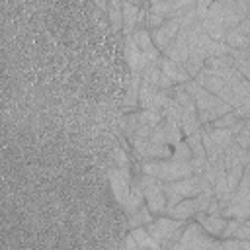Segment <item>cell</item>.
Wrapping results in <instances>:
<instances>
[{"label": "cell", "mask_w": 250, "mask_h": 250, "mask_svg": "<svg viewBox=\"0 0 250 250\" xmlns=\"http://www.w3.org/2000/svg\"><path fill=\"white\" fill-rule=\"evenodd\" d=\"M115 250H125V246H123V240H121V244H119V246H117Z\"/></svg>", "instance_id": "25"}, {"label": "cell", "mask_w": 250, "mask_h": 250, "mask_svg": "<svg viewBox=\"0 0 250 250\" xmlns=\"http://www.w3.org/2000/svg\"><path fill=\"white\" fill-rule=\"evenodd\" d=\"M223 43L229 49H232V51H236V49H248V45H250V16L244 18L234 27L227 29Z\"/></svg>", "instance_id": "6"}, {"label": "cell", "mask_w": 250, "mask_h": 250, "mask_svg": "<svg viewBox=\"0 0 250 250\" xmlns=\"http://www.w3.org/2000/svg\"><path fill=\"white\" fill-rule=\"evenodd\" d=\"M199 213V205H197V195L195 197H184L180 203H176L172 209L166 211V215L170 219H178V221H186L189 217H195Z\"/></svg>", "instance_id": "11"}, {"label": "cell", "mask_w": 250, "mask_h": 250, "mask_svg": "<svg viewBox=\"0 0 250 250\" xmlns=\"http://www.w3.org/2000/svg\"><path fill=\"white\" fill-rule=\"evenodd\" d=\"M133 180L141 186L143 195H145V205L148 207V211L156 213V215L166 213V197L162 191V182H158L146 174H137Z\"/></svg>", "instance_id": "4"}, {"label": "cell", "mask_w": 250, "mask_h": 250, "mask_svg": "<svg viewBox=\"0 0 250 250\" xmlns=\"http://www.w3.org/2000/svg\"><path fill=\"white\" fill-rule=\"evenodd\" d=\"M127 217H129V219H127V227H129V229L146 227V225H148V223H152V219H154L146 205H141L135 213H131V215H127Z\"/></svg>", "instance_id": "17"}, {"label": "cell", "mask_w": 250, "mask_h": 250, "mask_svg": "<svg viewBox=\"0 0 250 250\" xmlns=\"http://www.w3.org/2000/svg\"><path fill=\"white\" fill-rule=\"evenodd\" d=\"M123 246H125V250H141V248L135 244V240L131 238V234H127V236L123 238Z\"/></svg>", "instance_id": "24"}, {"label": "cell", "mask_w": 250, "mask_h": 250, "mask_svg": "<svg viewBox=\"0 0 250 250\" xmlns=\"http://www.w3.org/2000/svg\"><path fill=\"white\" fill-rule=\"evenodd\" d=\"M178 125H180L182 135H186V137H188V135H191V133H197V131L201 129L193 102H189L188 105H184V107H182V115H180V123H178Z\"/></svg>", "instance_id": "12"}, {"label": "cell", "mask_w": 250, "mask_h": 250, "mask_svg": "<svg viewBox=\"0 0 250 250\" xmlns=\"http://www.w3.org/2000/svg\"><path fill=\"white\" fill-rule=\"evenodd\" d=\"M184 143L188 145V148H189L191 156H195V158H205V148H203V143H201V133H199V131H197V133L188 135Z\"/></svg>", "instance_id": "19"}, {"label": "cell", "mask_w": 250, "mask_h": 250, "mask_svg": "<svg viewBox=\"0 0 250 250\" xmlns=\"http://www.w3.org/2000/svg\"><path fill=\"white\" fill-rule=\"evenodd\" d=\"M105 16L109 21V27L113 31H119L123 27V20H121V2H109L105 4Z\"/></svg>", "instance_id": "18"}, {"label": "cell", "mask_w": 250, "mask_h": 250, "mask_svg": "<svg viewBox=\"0 0 250 250\" xmlns=\"http://www.w3.org/2000/svg\"><path fill=\"white\" fill-rule=\"evenodd\" d=\"M129 37L133 39V43L137 45V49L146 57L148 62L158 61L160 53L156 51V47H154V43H152V39H150V33H148V29H146L145 25H137V27L131 31Z\"/></svg>", "instance_id": "7"}, {"label": "cell", "mask_w": 250, "mask_h": 250, "mask_svg": "<svg viewBox=\"0 0 250 250\" xmlns=\"http://www.w3.org/2000/svg\"><path fill=\"white\" fill-rule=\"evenodd\" d=\"M141 174H146L158 182H178L182 178L191 176V166L189 160L180 162V160H172V158H164V160H141L139 164Z\"/></svg>", "instance_id": "2"}, {"label": "cell", "mask_w": 250, "mask_h": 250, "mask_svg": "<svg viewBox=\"0 0 250 250\" xmlns=\"http://www.w3.org/2000/svg\"><path fill=\"white\" fill-rule=\"evenodd\" d=\"M221 246H223V250H250L248 240H234V238L221 240Z\"/></svg>", "instance_id": "22"}, {"label": "cell", "mask_w": 250, "mask_h": 250, "mask_svg": "<svg viewBox=\"0 0 250 250\" xmlns=\"http://www.w3.org/2000/svg\"><path fill=\"white\" fill-rule=\"evenodd\" d=\"M240 119L232 113V111H229V113H225V115H221L219 119H215L213 123H209L213 129H234V125L238 123Z\"/></svg>", "instance_id": "20"}, {"label": "cell", "mask_w": 250, "mask_h": 250, "mask_svg": "<svg viewBox=\"0 0 250 250\" xmlns=\"http://www.w3.org/2000/svg\"><path fill=\"white\" fill-rule=\"evenodd\" d=\"M170 158H172V160L186 162V160H189V158H191V152H189L188 145H186L184 141H180V143H176V145L172 146V154H170Z\"/></svg>", "instance_id": "21"}, {"label": "cell", "mask_w": 250, "mask_h": 250, "mask_svg": "<svg viewBox=\"0 0 250 250\" xmlns=\"http://www.w3.org/2000/svg\"><path fill=\"white\" fill-rule=\"evenodd\" d=\"M178 31H180V23H178V20H166L160 27H156V29H152V31H148V33H150V39H152L156 51L162 53L164 47L176 37Z\"/></svg>", "instance_id": "8"}, {"label": "cell", "mask_w": 250, "mask_h": 250, "mask_svg": "<svg viewBox=\"0 0 250 250\" xmlns=\"http://www.w3.org/2000/svg\"><path fill=\"white\" fill-rule=\"evenodd\" d=\"M172 186H174V189L178 191V195L182 199L184 197H195V195L201 193V178L195 176V174H191L188 178H182L178 182H172Z\"/></svg>", "instance_id": "14"}, {"label": "cell", "mask_w": 250, "mask_h": 250, "mask_svg": "<svg viewBox=\"0 0 250 250\" xmlns=\"http://www.w3.org/2000/svg\"><path fill=\"white\" fill-rule=\"evenodd\" d=\"M184 90L191 96L193 100V105H195V111H197V119H199V125H207V123H213L215 119H219L221 115L232 111V107L225 102H221L219 98H215L213 94H209L207 90H203L197 82L193 80H188L182 84Z\"/></svg>", "instance_id": "1"}, {"label": "cell", "mask_w": 250, "mask_h": 250, "mask_svg": "<svg viewBox=\"0 0 250 250\" xmlns=\"http://www.w3.org/2000/svg\"><path fill=\"white\" fill-rule=\"evenodd\" d=\"M123 49H125V61H127L129 66H131V74H141V70L148 64V61H146V57L137 49V45L133 43V39H131L129 35L125 37Z\"/></svg>", "instance_id": "9"}, {"label": "cell", "mask_w": 250, "mask_h": 250, "mask_svg": "<svg viewBox=\"0 0 250 250\" xmlns=\"http://www.w3.org/2000/svg\"><path fill=\"white\" fill-rule=\"evenodd\" d=\"M232 238H234V240H248V238H250V223H248V219L240 221V225H238V229L234 230Z\"/></svg>", "instance_id": "23"}, {"label": "cell", "mask_w": 250, "mask_h": 250, "mask_svg": "<svg viewBox=\"0 0 250 250\" xmlns=\"http://www.w3.org/2000/svg\"><path fill=\"white\" fill-rule=\"evenodd\" d=\"M230 57H232V66L238 70V74L242 78L248 80V76H250V47L248 49H236L230 53Z\"/></svg>", "instance_id": "16"}, {"label": "cell", "mask_w": 250, "mask_h": 250, "mask_svg": "<svg viewBox=\"0 0 250 250\" xmlns=\"http://www.w3.org/2000/svg\"><path fill=\"white\" fill-rule=\"evenodd\" d=\"M131 238L135 240V244L141 248V250H162V246L146 232L145 227H137V229H131Z\"/></svg>", "instance_id": "15"}, {"label": "cell", "mask_w": 250, "mask_h": 250, "mask_svg": "<svg viewBox=\"0 0 250 250\" xmlns=\"http://www.w3.org/2000/svg\"><path fill=\"white\" fill-rule=\"evenodd\" d=\"M184 227H186V221H178V219H170V217H158V219H152V223H148L145 229L162 246V250H168L174 242H178Z\"/></svg>", "instance_id": "3"}, {"label": "cell", "mask_w": 250, "mask_h": 250, "mask_svg": "<svg viewBox=\"0 0 250 250\" xmlns=\"http://www.w3.org/2000/svg\"><path fill=\"white\" fill-rule=\"evenodd\" d=\"M158 68H160V72L176 86V84H184V82H188V80H191L189 76H188V72L184 70V66H180V64H176V62H172L170 59H166V57H158Z\"/></svg>", "instance_id": "10"}, {"label": "cell", "mask_w": 250, "mask_h": 250, "mask_svg": "<svg viewBox=\"0 0 250 250\" xmlns=\"http://www.w3.org/2000/svg\"><path fill=\"white\" fill-rule=\"evenodd\" d=\"M109 188L113 197L117 199V203L121 207H125L127 199H129V191H131V176H129V168H117L111 166L109 168Z\"/></svg>", "instance_id": "5"}, {"label": "cell", "mask_w": 250, "mask_h": 250, "mask_svg": "<svg viewBox=\"0 0 250 250\" xmlns=\"http://www.w3.org/2000/svg\"><path fill=\"white\" fill-rule=\"evenodd\" d=\"M197 223L199 227L209 234V236H221L223 234V229L227 225V219L221 217V215H207V213H197Z\"/></svg>", "instance_id": "13"}]
</instances>
